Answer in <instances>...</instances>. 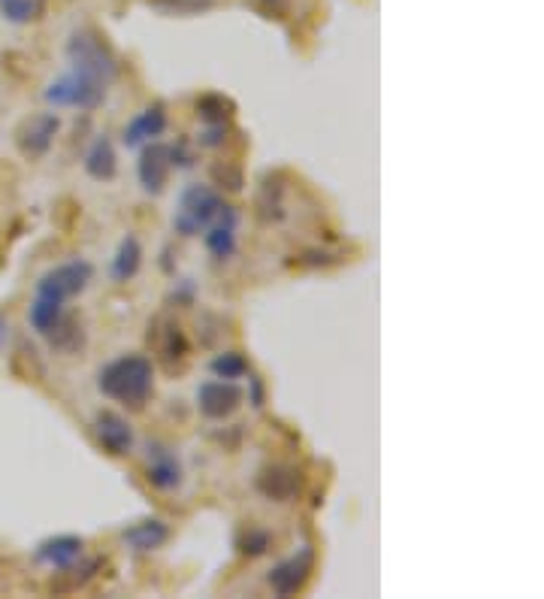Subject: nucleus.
<instances>
[{
	"label": "nucleus",
	"mask_w": 544,
	"mask_h": 599,
	"mask_svg": "<svg viewBox=\"0 0 544 599\" xmlns=\"http://www.w3.org/2000/svg\"><path fill=\"white\" fill-rule=\"evenodd\" d=\"M97 388L103 397L140 409L155 391V367L146 354H124L100 370Z\"/></svg>",
	"instance_id": "obj_1"
},
{
	"label": "nucleus",
	"mask_w": 544,
	"mask_h": 599,
	"mask_svg": "<svg viewBox=\"0 0 544 599\" xmlns=\"http://www.w3.org/2000/svg\"><path fill=\"white\" fill-rule=\"evenodd\" d=\"M224 197L212 191L209 185H188L179 194L176 212H173V230L182 236H200L221 212Z\"/></svg>",
	"instance_id": "obj_2"
},
{
	"label": "nucleus",
	"mask_w": 544,
	"mask_h": 599,
	"mask_svg": "<svg viewBox=\"0 0 544 599\" xmlns=\"http://www.w3.org/2000/svg\"><path fill=\"white\" fill-rule=\"evenodd\" d=\"M67 58H70V70L97 79L103 85H109L115 79V58L106 49V43L100 37H94L91 31H76L67 43Z\"/></svg>",
	"instance_id": "obj_3"
},
{
	"label": "nucleus",
	"mask_w": 544,
	"mask_h": 599,
	"mask_svg": "<svg viewBox=\"0 0 544 599\" xmlns=\"http://www.w3.org/2000/svg\"><path fill=\"white\" fill-rule=\"evenodd\" d=\"M106 97V85L97 79H88L76 70L64 73L46 88V100L52 106H76V109H97Z\"/></svg>",
	"instance_id": "obj_4"
},
{
	"label": "nucleus",
	"mask_w": 544,
	"mask_h": 599,
	"mask_svg": "<svg viewBox=\"0 0 544 599\" xmlns=\"http://www.w3.org/2000/svg\"><path fill=\"white\" fill-rule=\"evenodd\" d=\"M91 276H94V267H91L88 261H67V264L52 267V270L37 282V294L67 303L70 297H76V294H82V291L88 288Z\"/></svg>",
	"instance_id": "obj_5"
},
{
	"label": "nucleus",
	"mask_w": 544,
	"mask_h": 599,
	"mask_svg": "<svg viewBox=\"0 0 544 599\" xmlns=\"http://www.w3.org/2000/svg\"><path fill=\"white\" fill-rule=\"evenodd\" d=\"M61 131V118L55 112H40V115H31L25 118V122L19 125L16 131V146L25 158H43L55 137Z\"/></svg>",
	"instance_id": "obj_6"
},
{
	"label": "nucleus",
	"mask_w": 544,
	"mask_h": 599,
	"mask_svg": "<svg viewBox=\"0 0 544 599\" xmlns=\"http://www.w3.org/2000/svg\"><path fill=\"white\" fill-rule=\"evenodd\" d=\"M312 569H315V551H312L309 545H303L297 554H291V557H285L282 563L272 566V572H269V587L276 590L279 596H291V593H297V590L306 587Z\"/></svg>",
	"instance_id": "obj_7"
},
{
	"label": "nucleus",
	"mask_w": 544,
	"mask_h": 599,
	"mask_svg": "<svg viewBox=\"0 0 544 599\" xmlns=\"http://www.w3.org/2000/svg\"><path fill=\"white\" fill-rule=\"evenodd\" d=\"M242 403V388L236 382H227V379H212V382H203L197 388V406L206 418L212 421H224L230 418Z\"/></svg>",
	"instance_id": "obj_8"
},
{
	"label": "nucleus",
	"mask_w": 544,
	"mask_h": 599,
	"mask_svg": "<svg viewBox=\"0 0 544 599\" xmlns=\"http://www.w3.org/2000/svg\"><path fill=\"white\" fill-rule=\"evenodd\" d=\"M146 478L158 491H173L182 485V463L170 445L164 442L146 445Z\"/></svg>",
	"instance_id": "obj_9"
},
{
	"label": "nucleus",
	"mask_w": 544,
	"mask_h": 599,
	"mask_svg": "<svg viewBox=\"0 0 544 599\" xmlns=\"http://www.w3.org/2000/svg\"><path fill=\"white\" fill-rule=\"evenodd\" d=\"M94 439L112 457H124V454L133 451V427L118 412H97L94 415Z\"/></svg>",
	"instance_id": "obj_10"
},
{
	"label": "nucleus",
	"mask_w": 544,
	"mask_h": 599,
	"mask_svg": "<svg viewBox=\"0 0 544 599\" xmlns=\"http://www.w3.org/2000/svg\"><path fill=\"white\" fill-rule=\"evenodd\" d=\"M173 161H170V149L164 143H149L140 155V164H136V176H140V185L146 194H161L167 179H170Z\"/></svg>",
	"instance_id": "obj_11"
},
{
	"label": "nucleus",
	"mask_w": 544,
	"mask_h": 599,
	"mask_svg": "<svg viewBox=\"0 0 544 599\" xmlns=\"http://www.w3.org/2000/svg\"><path fill=\"white\" fill-rule=\"evenodd\" d=\"M164 131H167V109H164V103H152L124 128L121 140H124L127 149H140L143 143L158 140Z\"/></svg>",
	"instance_id": "obj_12"
},
{
	"label": "nucleus",
	"mask_w": 544,
	"mask_h": 599,
	"mask_svg": "<svg viewBox=\"0 0 544 599\" xmlns=\"http://www.w3.org/2000/svg\"><path fill=\"white\" fill-rule=\"evenodd\" d=\"M257 488H260L263 497L285 503L300 491V472L288 463H272L257 475Z\"/></svg>",
	"instance_id": "obj_13"
},
{
	"label": "nucleus",
	"mask_w": 544,
	"mask_h": 599,
	"mask_svg": "<svg viewBox=\"0 0 544 599\" xmlns=\"http://www.w3.org/2000/svg\"><path fill=\"white\" fill-rule=\"evenodd\" d=\"M203 239H206V249L218 261L230 258L236 252V209L224 203L221 212H218V218L203 230Z\"/></svg>",
	"instance_id": "obj_14"
},
{
	"label": "nucleus",
	"mask_w": 544,
	"mask_h": 599,
	"mask_svg": "<svg viewBox=\"0 0 544 599\" xmlns=\"http://www.w3.org/2000/svg\"><path fill=\"white\" fill-rule=\"evenodd\" d=\"M85 542L79 536H52L37 545V560L52 569H70L82 560Z\"/></svg>",
	"instance_id": "obj_15"
},
{
	"label": "nucleus",
	"mask_w": 544,
	"mask_h": 599,
	"mask_svg": "<svg viewBox=\"0 0 544 599\" xmlns=\"http://www.w3.org/2000/svg\"><path fill=\"white\" fill-rule=\"evenodd\" d=\"M121 539H124V545H127V548H133V551L146 554V551H155V548H161V545L170 539V527H167L161 518H143V521L130 524V527L121 533Z\"/></svg>",
	"instance_id": "obj_16"
},
{
	"label": "nucleus",
	"mask_w": 544,
	"mask_h": 599,
	"mask_svg": "<svg viewBox=\"0 0 544 599\" xmlns=\"http://www.w3.org/2000/svg\"><path fill=\"white\" fill-rule=\"evenodd\" d=\"M140 264H143V246H140V239H136V236H124L121 243H118V252H115V258H112L109 273H112L115 282H127V279H133L136 273H140Z\"/></svg>",
	"instance_id": "obj_17"
},
{
	"label": "nucleus",
	"mask_w": 544,
	"mask_h": 599,
	"mask_svg": "<svg viewBox=\"0 0 544 599\" xmlns=\"http://www.w3.org/2000/svg\"><path fill=\"white\" fill-rule=\"evenodd\" d=\"M115 170H118V158H115V149H112L109 137H97L94 146L85 155V173L91 179H97V182H106V179L115 176Z\"/></svg>",
	"instance_id": "obj_18"
},
{
	"label": "nucleus",
	"mask_w": 544,
	"mask_h": 599,
	"mask_svg": "<svg viewBox=\"0 0 544 599\" xmlns=\"http://www.w3.org/2000/svg\"><path fill=\"white\" fill-rule=\"evenodd\" d=\"M61 315H64V303H61V300H52V297H43V294H37L34 303H31V309H28L31 327H34L37 333H43V336L58 324Z\"/></svg>",
	"instance_id": "obj_19"
},
{
	"label": "nucleus",
	"mask_w": 544,
	"mask_h": 599,
	"mask_svg": "<svg viewBox=\"0 0 544 599\" xmlns=\"http://www.w3.org/2000/svg\"><path fill=\"white\" fill-rule=\"evenodd\" d=\"M46 336H49L52 348H55V351H61V354H70V351L82 348V324H79L76 318H67V315H61V318H58V324H55V327H52Z\"/></svg>",
	"instance_id": "obj_20"
},
{
	"label": "nucleus",
	"mask_w": 544,
	"mask_h": 599,
	"mask_svg": "<svg viewBox=\"0 0 544 599\" xmlns=\"http://www.w3.org/2000/svg\"><path fill=\"white\" fill-rule=\"evenodd\" d=\"M233 100H227L224 94H203L197 100V115L206 125H227V118L233 115Z\"/></svg>",
	"instance_id": "obj_21"
},
{
	"label": "nucleus",
	"mask_w": 544,
	"mask_h": 599,
	"mask_svg": "<svg viewBox=\"0 0 544 599\" xmlns=\"http://www.w3.org/2000/svg\"><path fill=\"white\" fill-rule=\"evenodd\" d=\"M209 370L215 373V379H227V382H236V379H242V376L248 373V364H245V357H242L239 351H224V354L212 357Z\"/></svg>",
	"instance_id": "obj_22"
},
{
	"label": "nucleus",
	"mask_w": 544,
	"mask_h": 599,
	"mask_svg": "<svg viewBox=\"0 0 544 599\" xmlns=\"http://www.w3.org/2000/svg\"><path fill=\"white\" fill-rule=\"evenodd\" d=\"M0 13H4L7 22L25 25L43 13V0H0Z\"/></svg>",
	"instance_id": "obj_23"
},
{
	"label": "nucleus",
	"mask_w": 544,
	"mask_h": 599,
	"mask_svg": "<svg viewBox=\"0 0 544 599\" xmlns=\"http://www.w3.org/2000/svg\"><path fill=\"white\" fill-rule=\"evenodd\" d=\"M161 354L167 357L170 367H173V361H185L188 345H185V336H182V327H179V324H167L164 342H161Z\"/></svg>",
	"instance_id": "obj_24"
},
{
	"label": "nucleus",
	"mask_w": 544,
	"mask_h": 599,
	"mask_svg": "<svg viewBox=\"0 0 544 599\" xmlns=\"http://www.w3.org/2000/svg\"><path fill=\"white\" fill-rule=\"evenodd\" d=\"M269 545H272V536H269L266 530H260V527H248V530L239 536V551H242L245 557H260V554L269 551Z\"/></svg>",
	"instance_id": "obj_25"
},
{
	"label": "nucleus",
	"mask_w": 544,
	"mask_h": 599,
	"mask_svg": "<svg viewBox=\"0 0 544 599\" xmlns=\"http://www.w3.org/2000/svg\"><path fill=\"white\" fill-rule=\"evenodd\" d=\"M155 4L170 13H197V10H206L212 0H155Z\"/></svg>",
	"instance_id": "obj_26"
},
{
	"label": "nucleus",
	"mask_w": 544,
	"mask_h": 599,
	"mask_svg": "<svg viewBox=\"0 0 544 599\" xmlns=\"http://www.w3.org/2000/svg\"><path fill=\"white\" fill-rule=\"evenodd\" d=\"M170 149V161H173V167H194V152L188 149V143L185 140H179L176 146H167Z\"/></svg>",
	"instance_id": "obj_27"
},
{
	"label": "nucleus",
	"mask_w": 544,
	"mask_h": 599,
	"mask_svg": "<svg viewBox=\"0 0 544 599\" xmlns=\"http://www.w3.org/2000/svg\"><path fill=\"white\" fill-rule=\"evenodd\" d=\"M215 179H218L227 191H239V188H242V173H239V170H230L227 164H224V167H215Z\"/></svg>",
	"instance_id": "obj_28"
},
{
	"label": "nucleus",
	"mask_w": 544,
	"mask_h": 599,
	"mask_svg": "<svg viewBox=\"0 0 544 599\" xmlns=\"http://www.w3.org/2000/svg\"><path fill=\"white\" fill-rule=\"evenodd\" d=\"M224 134H227V125H209V131L200 137V143H203V146H209V149H215V146H221V143H224Z\"/></svg>",
	"instance_id": "obj_29"
},
{
	"label": "nucleus",
	"mask_w": 544,
	"mask_h": 599,
	"mask_svg": "<svg viewBox=\"0 0 544 599\" xmlns=\"http://www.w3.org/2000/svg\"><path fill=\"white\" fill-rule=\"evenodd\" d=\"M251 403L254 406H263V388H260V379L251 376Z\"/></svg>",
	"instance_id": "obj_30"
},
{
	"label": "nucleus",
	"mask_w": 544,
	"mask_h": 599,
	"mask_svg": "<svg viewBox=\"0 0 544 599\" xmlns=\"http://www.w3.org/2000/svg\"><path fill=\"white\" fill-rule=\"evenodd\" d=\"M10 342V324H7V318L0 315V348H4Z\"/></svg>",
	"instance_id": "obj_31"
}]
</instances>
